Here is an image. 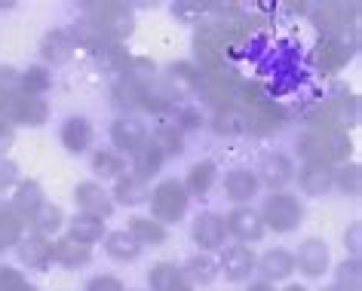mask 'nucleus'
<instances>
[{"label": "nucleus", "mask_w": 362, "mask_h": 291, "mask_svg": "<svg viewBox=\"0 0 362 291\" xmlns=\"http://www.w3.org/2000/svg\"><path fill=\"white\" fill-rule=\"evenodd\" d=\"M353 141L347 132L341 129H307L301 138L295 141V153L304 162H329V166H341L350 160Z\"/></svg>", "instance_id": "1"}, {"label": "nucleus", "mask_w": 362, "mask_h": 291, "mask_svg": "<svg viewBox=\"0 0 362 291\" xmlns=\"http://www.w3.org/2000/svg\"><path fill=\"white\" fill-rule=\"evenodd\" d=\"M80 19L95 25V31L105 37V43H123L135 28L132 10L126 4H86L80 10Z\"/></svg>", "instance_id": "2"}, {"label": "nucleus", "mask_w": 362, "mask_h": 291, "mask_svg": "<svg viewBox=\"0 0 362 291\" xmlns=\"http://www.w3.org/2000/svg\"><path fill=\"white\" fill-rule=\"evenodd\" d=\"M148 203H151V218H153V221L163 224V227H169V224H178L181 218L187 215L191 196H187L181 178H163L160 184L151 190Z\"/></svg>", "instance_id": "3"}, {"label": "nucleus", "mask_w": 362, "mask_h": 291, "mask_svg": "<svg viewBox=\"0 0 362 291\" xmlns=\"http://www.w3.org/2000/svg\"><path fill=\"white\" fill-rule=\"evenodd\" d=\"M258 215L264 221V230L270 227L274 233H292L304 224V203L288 190H276L261 203Z\"/></svg>", "instance_id": "4"}, {"label": "nucleus", "mask_w": 362, "mask_h": 291, "mask_svg": "<svg viewBox=\"0 0 362 291\" xmlns=\"http://www.w3.org/2000/svg\"><path fill=\"white\" fill-rule=\"evenodd\" d=\"M243 83H246V80H243L230 65H224V68H218V71H212V74H200L197 93L203 95L206 105L224 107V105H237Z\"/></svg>", "instance_id": "5"}, {"label": "nucleus", "mask_w": 362, "mask_h": 291, "mask_svg": "<svg viewBox=\"0 0 362 291\" xmlns=\"http://www.w3.org/2000/svg\"><path fill=\"white\" fill-rule=\"evenodd\" d=\"M228 37L215 28L212 22H203L200 31L194 34V68L200 71V74H212V71L224 68L228 61H224V52H228Z\"/></svg>", "instance_id": "6"}, {"label": "nucleus", "mask_w": 362, "mask_h": 291, "mask_svg": "<svg viewBox=\"0 0 362 291\" xmlns=\"http://www.w3.org/2000/svg\"><path fill=\"white\" fill-rule=\"evenodd\" d=\"M295 258V270H301L307 279H322L332 267V251L320 236H307L298 245V251H292Z\"/></svg>", "instance_id": "7"}, {"label": "nucleus", "mask_w": 362, "mask_h": 291, "mask_svg": "<svg viewBox=\"0 0 362 291\" xmlns=\"http://www.w3.org/2000/svg\"><path fill=\"white\" fill-rule=\"evenodd\" d=\"M111 150L117 153H123V157H132L139 148H144L148 144V126H144L139 117H132V114H123V117H117V120L111 123Z\"/></svg>", "instance_id": "8"}, {"label": "nucleus", "mask_w": 362, "mask_h": 291, "mask_svg": "<svg viewBox=\"0 0 362 291\" xmlns=\"http://www.w3.org/2000/svg\"><path fill=\"white\" fill-rule=\"evenodd\" d=\"M283 126H286V111L274 98H264V102L246 107V132L255 135V138H270Z\"/></svg>", "instance_id": "9"}, {"label": "nucleus", "mask_w": 362, "mask_h": 291, "mask_svg": "<svg viewBox=\"0 0 362 291\" xmlns=\"http://www.w3.org/2000/svg\"><path fill=\"white\" fill-rule=\"evenodd\" d=\"M191 239L203 254L221 251L224 242H228V227H224V218L218 212H203L194 218L191 224Z\"/></svg>", "instance_id": "10"}, {"label": "nucleus", "mask_w": 362, "mask_h": 291, "mask_svg": "<svg viewBox=\"0 0 362 291\" xmlns=\"http://www.w3.org/2000/svg\"><path fill=\"white\" fill-rule=\"evenodd\" d=\"M255 175H258L261 184H267L276 194V190H283L286 184L295 181V160L283 150H267V153H261Z\"/></svg>", "instance_id": "11"}, {"label": "nucleus", "mask_w": 362, "mask_h": 291, "mask_svg": "<svg viewBox=\"0 0 362 291\" xmlns=\"http://www.w3.org/2000/svg\"><path fill=\"white\" fill-rule=\"evenodd\" d=\"M255 263H258V254L252 251V245H224L221 249V258H218V273L228 282H246L252 273H255Z\"/></svg>", "instance_id": "12"}, {"label": "nucleus", "mask_w": 362, "mask_h": 291, "mask_svg": "<svg viewBox=\"0 0 362 291\" xmlns=\"http://www.w3.org/2000/svg\"><path fill=\"white\" fill-rule=\"evenodd\" d=\"M224 227H228V236L240 239V245H252L264 236V221L252 206H233L224 218Z\"/></svg>", "instance_id": "13"}, {"label": "nucleus", "mask_w": 362, "mask_h": 291, "mask_svg": "<svg viewBox=\"0 0 362 291\" xmlns=\"http://www.w3.org/2000/svg\"><path fill=\"white\" fill-rule=\"evenodd\" d=\"M74 206L83 215L98 218V221H107V218L114 215V208H117L111 194H107L98 181H80V184L74 187Z\"/></svg>", "instance_id": "14"}, {"label": "nucleus", "mask_w": 362, "mask_h": 291, "mask_svg": "<svg viewBox=\"0 0 362 291\" xmlns=\"http://www.w3.org/2000/svg\"><path fill=\"white\" fill-rule=\"evenodd\" d=\"M353 43L350 37H322L313 49V61L316 68L325 71V74H338L341 68H347V61L353 59Z\"/></svg>", "instance_id": "15"}, {"label": "nucleus", "mask_w": 362, "mask_h": 291, "mask_svg": "<svg viewBox=\"0 0 362 291\" xmlns=\"http://www.w3.org/2000/svg\"><path fill=\"white\" fill-rule=\"evenodd\" d=\"M356 6H344V4H325V6H316L313 10V25L322 31V37H347V31L356 25Z\"/></svg>", "instance_id": "16"}, {"label": "nucleus", "mask_w": 362, "mask_h": 291, "mask_svg": "<svg viewBox=\"0 0 362 291\" xmlns=\"http://www.w3.org/2000/svg\"><path fill=\"white\" fill-rule=\"evenodd\" d=\"M261 194V181L255 175V169L249 166H237L224 175V196L237 206H249L252 199Z\"/></svg>", "instance_id": "17"}, {"label": "nucleus", "mask_w": 362, "mask_h": 291, "mask_svg": "<svg viewBox=\"0 0 362 291\" xmlns=\"http://www.w3.org/2000/svg\"><path fill=\"white\" fill-rule=\"evenodd\" d=\"M93 138H95V129L83 114H71L68 120L59 126V141L68 153H86L93 148Z\"/></svg>", "instance_id": "18"}, {"label": "nucleus", "mask_w": 362, "mask_h": 291, "mask_svg": "<svg viewBox=\"0 0 362 291\" xmlns=\"http://www.w3.org/2000/svg\"><path fill=\"white\" fill-rule=\"evenodd\" d=\"M295 178L304 196H325L329 190H334V166L329 162H304L295 172Z\"/></svg>", "instance_id": "19"}, {"label": "nucleus", "mask_w": 362, "mask_h": 291, "mask_svg": "<svg viewBox=\"0 0 362 291\" xmlns=\"http://www.w3.org/2000/svg\"><path fill=\"white\" fill-rule=\"evenodd\" d=\"M178 107V95L166 86L163 77H153L148 83H141L139 93V111H151V114H172Z\"/></svg>", "instance_id": "20"}, {"label": "nucleus", "mask_w": 362, "mask_h": 291, "mask_svg": "<svg viewBox=\"0 0 362 291\" xmlns=\"http://www.w3.org/2000/svg\"><path fill=\"white\" fill-rule=\"evenodd\" d=\"M255 270L261 273V282H270V285H274V282H286L295 273V258L288 249H279L276 245V249H267L261 254Z\"/></svg>", "instance_id": "21"}, {"label": "nucleus", "mask_w": 362, "mask_h": 291, "mask_svg": "<svg viewBox=\"0 0 362 291\" xmlns=\"http://www.w3.org/2000/svg\"><path fill=\"white\" fill-rule=\"evenodd\" d=\"M43 203H47V196H43L40 181H34V178L16 181V194H13V203H10V208H13V212L22 218L25 224H28L31 218L40 212V206H43Z\"/></svg>", "instance_id": "22"}, {"label": "nucleus", "mask_w": 362, "mask_h": 291, "mask_svg": "<svg viewBox=\"0 0 362 291\" xmlns=\"http://www.w3.org/2000/svg\"><path fill=\"white\" fill-rule=\"evenodd\" d=\"M77 52V43L71 37L68 28H52L43 34L40 40V59L47 61V65H65L71 61V56Z\"/></svg>", "instance_id": "23"}, {"label": "nucleus", "mask_w": 362, "mask_h": 291, "mask_svg": "<svg viewBox=\"0 0 362 291\" xmlns=\"http://www.w3.org/2000/svg\"><path fill=\"white\" fill-rule=\"evenodd\" d=\"M19 261L25 263L28 270H49V263H52V239H43V236L37 233H28V236H22L19 239Z\"/></svg>", "instance_id": "24"}, {"label": "nucleus", "mask_w": 362, "mask_h": 291, "mask_svg": "<svg viewBox=\"0 0 362 291\" xmlns=\"http://www.w3.org/2000/svg\"><path fill=\"white\" fill-rule=\"evenodd\" d=\"M52 261L65 270H83L86 263L93 261V249L71 239V236H59V239L52 242Z\"/></svg>", "instance_id": "25"}, {"label": "nucleus", "mask_w": 362, "mask_h": 291, "mask_svg": "<svg viewBox=\"0 0 362 291\" xmlns=\"http://www.w3.org/2000/svg\"><path fill=\"white\" fill-rule=\"evenodd\" d=\"M114 199V206H126V208H135V206H141V203H148V196H151V187H148V181H141V178H135L132 172H126V175H120L114 181V190H107Z\"/></svg>", "instance_id": "26"}, {"label": "nucleus", "mask_w": 362, "mask_h": 291, "mask_svg": "<svg viewBox=\"0 0 362 291\" xmlns=\"http://www.w3.org/2000/svg\"><path fill=\"white\" fill-rule=\"evenodd\" d=\"M148 288L151 291H194V285L185 279L181 267L169 261H160L148 270Z\"/></svg>", "instance_id": "27"}, {"label": "nucleus", "mask_w": 362, "mask_h": 291, "mask_svg": "<svg viewBox=\"0 0 362 291\" xmlns=\"http://www.w3.org/2000/svg\"><path fill=\"white\" fill-rule=\"evenodd\" d=\"M126 233H129L132 239L141 245V249H144V245L157 249V245H163V242L169 239V230L163 224L153 221L151 215H132L129 221H126Z\"/></svg>", "instance_id": "28"}, {"label": "nucleus", "mask_w": 362, "mask_h": 291, "mask_svg": "<svg viewBox=\"0 0 362 291\" xmlns=\"http://www.w3.org/2000/svg\"><path fill=\"white\" fill-rule=\"evenodd\" d=\"M209 126H212L215 135H224V138H237V135H246V107H240V105L215 107Z\"/></svg>", "instance_id": "29"}, {"label": "nucleus", "mask_w": 362, "mask_h": 291, "mask_svg": "<svg viewBox=\"0 0 362 291\" xmlns=\"http://www.w3.org/2000/svg\"><path fill=\"white\" fill-rule=\"evenodd\" d=\"M10 123L16 126H28V129H37V126H43L49 120V105L47 98H34V95H25L19 105L10 111V117H6Z\"/></svg>", "instance_id": "30"}, {"label": "nucleus", "mask_w": 362, "mask_h": 291, "mask_svg": "<svg viewBox=\"0 0 362 291\" xmlns=\"http://www.w3.org/2000/svg\"><path fill=\"white\" fill-rule=\"evenodd\" d=\"M215 181H218V166H215V160H200L187 169V175L181 184H185L187 196H206L215 187Z\"/></svg>", "instance_id": "31"}, {"label": "nucleus", "mask_w": 362, "mask_h": 291, "mask_svg": "<svg viewBox=\"0 0 362 291\" xmlns=\"http://www.w3.org/2000/svg\"><path fill=\"white\" fill-rule=\"evenodd\" d=\"M65 227H68L71 239L83 242V245H89V249H93V242H102L105 233H107L105 221H98V218H93V215H83V212L65 218Z\"/></svg>", "instance_id": "32"}, {"label": "nucleus", "mask_w": 362, "mask_h": 291, "mask_svg": "<svg viewBox=\"0 0 362 291\" xmlns=\"http://www.w3.org/2000/svg\"><path fill=\"white\" fill-rule=\"evenodd\" d=\"M163 80H166V86L181 98V95L197 93V83H200V71H197L191 61H172V65L166 68V74H163Z\"/></svg>", "instance_id": "33"}, {"label": "nucleus", "mask_w": 362, "mask_h": 291, "mask_svg": "<svg viewBox=\"0 0 362 291\" xmlns=\"http://www.w3.org/2000/svg\"><path fill=\"white\" fill-rule=\"evenodd\" d=\"M141 245L132 239L126 230H111V233H105V254L111 261H120V263H132V261H139L141 258Z\"/></svg>", "instance_id": "34"}, {"label": "nucleus", "mask_w": 362, "mask_h": 291, "mask_svg": "<svg viewBox=\"0 0 362 291\" xmlns=\"http://www.w3.org/2000/svg\"><path fill=\"white\" fill-rule=\"evenodd\" d=\"M25 98L22 89V71H16L10 65L0 68V117H10V111Z\"/></svg>", "instance_id": "35"}, {"label": "nucleus", "mask_w": 362, "mask_h": 291, "mask_svg": "<svg viewBox=\"0 0 362 291\" xmlns=\"http://www.w3.org/2000/svg\"><path fill=\"white\" fill-rule=\"evenodd\" d=\"M163 162H166V157H163V153L157 150V144L148 138V144H144V148H139V150L132 153V175L141 178V181H151V178L160 175Z\"/></svg>", "instance_id": "36"}, {"label": "nucleus", "mask_w": 362, "mask_h": 291, "mask_svg": "<svg viewBox=\"0 0 362 291\" xmlns=\"http://www.w3.org/2000/svg\"><path fill=\"white\" fill-rule=\"evenodd\" d=\"M28 227H31V233L43 236V239H56L59 230L65 227V212H62L56 203H43L40 212L28 221Z\"/></svg>", "instance_id": "37"}, {"label": "nucleus", "mask_w": 362, "mask_h": 291, "mask_svg": "<svg viewBox=\"0 0 362 291\" xmlns=\"http://www.w3.org/2000/svg\"><path fill=\"white\" fill-rule=\"evenodd\" d=\"M151 141L157 144V150H160L166 160H169V157H181V153H185V148H187V144H185V132H181L172 120H163L157 129H153Z\"/></svg>", "instance_id": "38"}, {"label": "nucleus", "mask_w": 362, "mask_h": 291, "mask_svg": "<svg viewBox=\"0 0 362 291\" xmlns=\"http://www.w3.org/2000/svg\"><path fill=\"white\" fill-rule=\"evenodd\" d=\"M181 273H185V279L191 282V285H209V282H215V276H218V261L203 251L191 254V258L185 261V267H181Z\"/></svg>", "instance_id": "39"}, {"label": "nucleus", "mask_w": 362, "mask_h": 291, "mask_svg": "<svg viewBox=\"0 0 362 291\" xmlns=\"http://www.w3.org/2000/svg\"><path fill=\"white\" fill-rule=\"evenodd\" d=\"M89 169H93V175L98 178V184L107 181V178L117 181L120 175H126V157H123V153H117V150H111V148L95 150L93 153V162H89Z\"/></svg>", "instance_id": "40"}, {"label": "nucleus", "mask_w": 362, "mask_h": 291, "mask_svg": "<svg viewBox=\"0 0 362 291\" xmlns=\"http://www.w3.org/2000/svg\"><path fill=\"white\" fill-rule=\"evenodd\" d=\"M25 236V221L10 208V203H0V249L19 245Z\"/></svg>", "instance_id": "41"}, {"label": "nucleus", "mask_w": 362, "mask_h": 291, "mask_svg": "<svg viewBox=\"0 0 362 291\" xmlns=\"http://www.w3.org/2000/svg\"><path fill=\"white\" fill-rule=\"evenodd\" d=\"M22 89L25 95L43 98V93L52 89V71L47 65H28V71H22Z\"/></svg>", "instance_id": "42"}, {"label": "nucleus", "mask_w": 362, "mask_h": 291, "mask_svg": "<svg viewBox=\"0 0 362 291\" xmlns=\"http://www.w3.org/2000/svg\"><path fill=\"white\" fill-rule=\"evenodd\" d=\"M334 187L341 190L344 196H359L362 190V169L359 162H341V166H334Z\"/></svg>", "instance_id": "43"}, {"label": "nucleus", "mask_w": 362, "mask_h": 291, "mask_svg": "<svg viewBox=\"0 0 362 291\" xmlns=\"http://www.w3.org/2000/svg\"><path fill=\"white\" fill-rule=\"evenodd\" d=\"M139 93H141V83H135L129 77H117L114 80V105L120 107V111H139Z\"/></svg>", "instance_id": "44"}, {"label": "nucleus", "mask_w": 362, "mask_h": 291, "mask_svg": "<svg viewBox=\"0 0 362 291\" xmlns=\"http://www.w3.org/2000/svg\"><path fill=\"white\" fill-rule=\"evenodd\" d=\"M334 285L347 288V291H359V285H362V263H359V258H347L344 263H338V270H334Z\"/></svg>", "instance_id": "45"}, {"label": "nucleus", "mask_w": 362, "mask_h": 291, "mask_svg": "<svg viewBox=\"0 0 362 291\" xmlns=\"http://www.w3.org/2000/svg\"><path fill=\"white\" fill-rule=\"evenodd\" d=\"M172 123L187 135V132H197L203 126V114H200V107H194V105H178L175 111H172Z\"/></svg>", "instance_id": "46"}, {"label": "nucleus", "mask_w": 362, "mask_h": 291, "mask_svg": "<svg viewBox=\"0 0 362 291\" xmlns=\"http://www.w3.org/2000/svg\"><path fill=\"white\" fill-rule=\"evenodd\" d=\"M83 291H126V282L114 273H95L83 282Z\"/></svg>", "instance_id": "47"}, {"label": "nucleus", "mask_w": 362, "mask_h": 291, "mask_svg": "<svg viewBox=\"0 0 362 291\" xmlns=\"http://www.w3.org/2000/svg\"><path fill=\"white\" fill-rule=\"evenodd\" d=\"M203 13H209V4H175L172 6V16L178 22H200Z\"/></svg>", "instance_id": "48"}, {"label": "nucleus", "mask_w": 362, "mask_h": 291, "mask_svg": "<svg viewBox=\"0 0 362 291\" xmlns=\"http://www.w3.org/2000/svg\"><path fill=\"white\" fill-rule=\"evenodd\" d=\"M25 285H28V279L16 267H0V291H22Z\"/></svg>", "instance_id": "49"}, {"label": "nucleus", "mask_w": 362, "mask_h": 291, "mask_svg": "<svg viewBox=\"0 0 362 291\" xmlns=\"http://www.w3.org/2000/svg\"><path fill=\"white\" fill-rule=\"evenodd\" d=\"M359 236H362V224L359 221H353L347 230H344V245H347V251H350V258H359Z\"/></svg>", "instance_id": "50"}, {"label": "nucleus", "mask_w": 362, "mask_h": 291, "mask_svg": "<svg viewBox=\"0 0 362 291\" xmlns=\"http://www.w3.org/2000/svg\"><path fill=\"white\" fill-rule=\"evenodd\" d=\"M16 181H19V172H16V166L10 160H0V190L13 187Z\"/></svg>", "instance_id": "51"}, {"label": "nucleus", "mask_w": 362, "mask_h": 291, "mask_svg": "<svg viewBox=\"0 0 362 291\" xmlns=\"http://www.w3.org/2000/svg\"><path fill=\"white\" fill-rule=\"evenodd\" d=\"M13 141H16V132H13V126L6 123V120H0V160H4V153L13 148Z\"/></svg>", "instance_id": "52"}, {"label": "nucleus", "mask_w": 362, "mask_h": 291, "mask_svg": "<svg viewBox=\"0 0 362 291\" xmlns=\"http://www.w3.org/2000/svg\"><path fill=\"white\" fill-rule=\"evenodd\" d=\"M249 291H276V288L270 285V282H252V285H249Z\"/></svg>", "instance_id": "53"}, {"label": "nucleus", "mask_w": 362, "mask_h": 291, "mask_svg": "<svg viewBox=\"0 0 362 291\" xmlns=\"http://www.w3.org/2000/svg\"><path fill=\"white\" fill-rule=\"evenodd\" d=\"M283 291H310V288H304V285H286Z\"/></svg>", "instance_id": "54"}, {"label": "nucleus", "mask_w": 362, "mask_h": 291, "mask_svg": "<svg viewBox=\"0 0 362 291\" xmlns=\"http://www.w3.org/2000/svg\"><path fill=\"white\" fill-rule=\"evenodd\" d=\"M22 291H37V285H31V282H28V285H25Z\"/></svg>", "instance_id": "55"}, {"label": "nucleus", "mask_w": 362, "mask_h": 291, "mask_svg": "<svg viewBox=\"0 0 362 291\" xmlns=\"http://www.w3.org/2000/svg\"><path fill=\"white\" fill-rule=\"evenodd\" d=\"M329 291H347V288H338V285H332V288H329Z\"/></svg>", "instance_id": "56"}, {"label": "nucleus", "mask_w": 362, "mask_h": 291, "mask_svg": "<svg viewBox=\"0 0 362 291\" xmlns=\"http://www.w3.org/2000/svg\"><path fill=\"white\" fill-rule=\"evenodd\" d=\"M0 120H4V117H0Z\"/></svg>", "instance_id": "57"}]
</instances>
